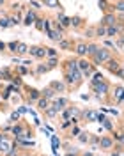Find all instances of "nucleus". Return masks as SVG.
Here are the masks:
<instances>
[{"label": "nucleus", "mask_w": 124, "mask_h": 156, "mask_svg": "<svg viewBox=\"0 0 124 156\" xmlns=\"http://www.w3.org/2000/svg\"><path fill=\"white\" fill-rule=\"evenodd\" d=\"M92 92H94V98L96 99H99V101H106L105 98H108L110 94H112V83L108 82V80H101L99 83H96V85H92Z\"/></svg>", "instance_id": "1"}, {"label": "nucleus", "mask_w": 124, "mask_h": 156, "mask_svg": "<svg viewBox=\"0 0 124 156\" xmlns=\"http://www.w3.org/2000/svg\"><path fill=\"white\" fill-rule=\"evenodd\" d=\"M82 131H83V129H82V126H80V124H73V126H71V131H69V135L76 138V136L80 135Z\"/></svg>", "instance_id": "36"}, {"label": "nucleus", "mask_w": 124, "mask_h": 156, "mask_svg": "<svg viewBox=\"0 0 124 156\" xmlns=\"http://www.w3.org/2000/svg\"><path fill=\"white\" fill-rule=\"evenodd\" d=\"M105 46H106V48L112 50V48L115 46V41H112V39H106V41H105Z\"/></svg>", "instance_id": "49"}, {"label": "nucleus", "mask_w": 124, "mask_h": 156, "mask_svg": "<svg viewBox=\"0 0 124 156\" xmlns=\"http://www.w3.org/2000/svg\"><path fill=\"white\" fill-rule=\"evenodd\" d=\"M48 85L53 89L57 94H64V92H67V87H66V83H64L62 80H53V82H50Z\"/></svg>", "instance_id": "16"}, {"label": "nucleus", "mask_w": 124, "mask_h": 156, "mask_svg": "<svg viewBox=\"0 0 124 156\" xmlns=\"http://www.w3.org/2000/svg\"><path fill=\"white\" fill-rule=\"evenodd\" d=\"M5 2H7V0H0V5H4V4H5Z\"/></svg>", "instance_id": "54"}, {"label": "nucleus", "mask_w": 124, "mask_h": 156, "mask_svg": "<svg viewBox=\"0 0 124 156\" xmlns=\"http://www.w3.org/2000/svg\"><path fill=\"white\" fill-rule=\"evenodd\" d=\"M0 27H2V29H9V21H7V18H0Z\"/></svg>", "instance_id": "47"}, {"label": "nucleus", "mask_w": 124, "mask_h": 156, "mask_svg": "<svg viewBox=\"0 0 124 156\" xmlns=\"http://www.w3.org/2000/svg\"><path fill=\"white\" fill-rule=\"evenodd\" d=\"M83 36H85V39L96 37V27H85L83 29Z\"/></svg>", "instance_id": "34"}, {"label": "nucleus", "mask_w": 124, "mask_h": 156, "mask_svg": "<svg viewBox=\"0 0 124 156\" xmlns=\"http://www.w3.org/2000/svg\"><path fill=\"white\" fill-rule=\"evenodd\" d=\"M115 23H117V14L115 12H105L103 20L99 21V25H103V27H112Z\"/></svg>", "instance_id": "13"}, {"label": "nucleus", "mask_w": 124, "mask_h": 156, "mask_svg": "<svg viewBox=\"0 0 124 156\" xmlns=\"http://www.w3.org/2000/svg\"><path fill=\"white\" fill-rule=\"evenodd\" d=\"M110 96H112V99H114V103L121 105V99H122V96H124V87L122 85H114Z\"/></svg>", "instance_id": "15"}, {"label": "nucleus", "mask_w": 124, "mask_h": 156, "mask_svg": "<svg viewBox=\"0 0 124 156\" xmlns=\"http://www.w3.org/2000/svg\"><path fill=\"white\" fill-rule=\"evenodd\" d=\"M51 147H53V153L57 154V149L60 147V140H58V136H51Z\"/></svg>", "instance_id": "40"}, {"label": "nucleus", "mask_w": 124, "mask_h": 156, "mask_svg": "<svg viewBox=\"0 0 124 156\" xmlns=\"http://www.w3.org/2000/svg\"><path fill=\"white\" fill-rule=\"evenodd\" d=\"M60 68H62V71H67V73L78 71V57H67L66 60H62Z\"/></svg>", "instance_id": "8"}, {"label": "nucleus", "mask_w": 124, "mask_h": 156, "mask_svg": "<svg viewBox=\"0 0 124 156\" xmlns=\"http://www.w3.org/2000/svg\"><path fill=\"white\" fill-rule=\"evenodd\" d=\"M29 69H30V68L23 66V64H18V66H16V71H18L19 76H23V75H29Z\"/></svg>", "instance_id": "39"}, {"label": "nucleus", "mask_w": 124, "mask_h": 156, "mask_svg": "<svg viewBox=\"0 0 124 156\" xmlns=\"http://www.w3.org/2000/svg\"><path fill=\"white\" fill-rule=\"evenodd\" d=\"M16 48H18V41H9L7 43V50L11 53H16Z\"/></svg>", "instance_id": "43"}, {"label": "nucleus", "mask_w": 124, "mask_h": 156, "mask_svg": "<svg viewBox=\"0 0 124 156\" xmlns=\"http://www.w3.org/2000/svg\"><path fill=\"white\" fill-rule=\"evenodd\" d=\"M121 105H124V96H122V99H121Z\"/></svg>", "instance_id": "55"}, {"label": "nucleus", "mask_w": 124, "mask_h": 156, "mask_svg": "<svg viewBox=\"0 0 124 156\" xmlns=\"http://www.w3.org/2000/svg\"><path fill=\"white\" fill-rule=\"evenodd\" d=\"M29 53V44H25V43H21L18 41V48H16V55L18 57H23V55H27Z\"/></svg>", "instance_id": "27"}, {"label": "nucleus", "mask_w": 124, "mask_h": 156, "mask_svg": "<svg viewBox=\"0 0 124 156\" xmlns=\"http://www.w3.org/2000/svg\"><path fill=\"white\" fill-rule=\"evenodd\" d=\"M43 5H46V7H50V9H57V11H62L64 7H62V4L58 2V0H39Z\"/></svg>", "instance_id": "22"}, {"label": "nucleus", "mask_w": 124, "mask_h": 156, "mask_svg": "<svg viewBox=\"0 0 124 156\" xmlns=\"http://www.w3.org/2000/svg\"><path fill=\"white\" fill-rule=\"evenodd\" d=\"M121 156H124V149H122V151H121Z\"/></svg>", "instance_id": "57"}, {"label": "nucleus", "mask_w": 124, "mask_h": 156, "mask_svg": "<svg viewBox=\"0 0 124 156\" xmlns=\"http://www.w3.org/2000/svg\"><path fill=\"white\" fill-rule=\"evenodd\" d=\"M71 27L75 30H83L87 27V20L83 18V16L75 14V16H71Z\"/></svg>", "instance_id": "11"}, {"label": "nucleus", "mask_w": 124, "mask_h": 156, "mask_svg": "<svg viewBox=\"0 0 124 156\" xmlns=\"http://www.w3.org/2000/svg\"><path fill=\"white\" fill-rule=\"evenodd\" d=\"M34 27H36V30L43 32V30H44V18H43V16H37L36 21H34Z\"/></svg>", "instance_id": "35"}, {"label": "nucleus", "mask_w": 124, "mask_h": 156, "mask_svg": "<svg viewBox=\"0 0 124 156\" xmlns=\"http://www.w3.org/2000/svg\"><path fill=\"white\" fill-rule=\"evenodd\" d=\"M55 96H57V92L50 87V85H46V87L41 90V98H44V99H48V101H53Z\"/></svg>", "instance_id": "20"}, {"label": "nucleus", "mask_w": 124, "mask_h": 156, "mask_svg": "<svg viewBox=\"0 0 124 156\" xmlns=\"http://www.w3.org/2000/svg\"><path fill=\"white\" fill-rule=\"evenodd\" d=\"M114 41H115V46H119V48H122V46H124V32L121 34V36H119V37H115Z\"/></svg>", "instance_id": "44"}, {"label": "nucleus", "mask_w": 124, "mask_h": 156, "mask_svg": "<svg viewBox=\"0 0 124 156\" xmlns=\"http://www.w3.org/2000/svg\"><path fill=\"white\" fill-rule=\"evenodd\" d=\"M18 112H19V115H25V114H27V108H25L23 105H21V107L18 108Z\"/></svg>", "instance_id": "51"}, {"label": "nucleus", "mask_w": 124, "mask_h": 156, "mask_svg": "<svg viewBox=\"0 0 124 156\" xmlns=\"http://www.w3.org/2000/svg\"><path fill=\"white\" fill-rule=\"evenodd\" d=\"M97 48H99V44H97V43H87V57L90 58L96 51H97Z\"/></svg>", "instance_id": "31"}, {"label": "nucleus", "mask_w": 124, "mask_h": 156, "mask_svg": "<svg viewBox=\"0 0 124 156\" xmlns=\"http://www.w3.org/2000/svg\"><path fill=\"white\" fill-rule=\"evenodd\" d=\"M55 20H57V21H58V23H60V25H62L66 30L71 27V16H66L62 11H58V14H57V18H55Z\"/></svg>", "instance_id": "18"}, {"label": "nucleus", "mask_w": 124, "mask_h": 156, "mask_svg": "<svg viewBox=\"0 0 124 156\" xmlns=\"http://www.w3.org/2000/svg\"><path fill=\"white\" fill-rule=\"evenodd\" d=\"M103 68H105L106 71H108V73L115 75V71H117V69L122 68V60H121V57H119V55L115 53V55H112V57L108 58L105 64H103Z\"/></svg>", "instance_id": "5"}, {"label": "nucleus", "mask_w": 124, "mask_h": 156, "mask_svg": "<svg viewBox=\"0 0 124 156\" xmlns=\"http://www.w3.org/2000/svg\"><path fill=\"white\" fill-rule=\"evenodd\" d=\"M2 101H4V99H2V96H0V107H2Z\"/></svg>", "instance_id": "56"}, {"label": "nucleus", "mask_w": 124, "mask_h": 156, "mask_svg": "<svg viewBox=\"0 0 124 156\" xmlns=\"http://www.w3.org/2000/svg\"><path fill=\"white\" fill-rule=\"evenodd\" d=\"M12 78H14V75H12V71H11V68H0V80H5V82H12Z\"/></svg>", "instance_id": "23"}, {"label": "nucleus", "mask_w": 124, "mask_h": 156, "mask_svg": "<svg viewBox=\"0 0 124 156\" xmlns=\"http://www.w3.org/2000/svg\"><path fill=\"white\" fill-rule=\"evenodd\" d=\"M73 51H75V55H76L78 58L87 57V43L85 41H75V48H73Z\"/></svg>", "instance_id": "12"}, {"label": "nucleus", "mask_w": 124, "mask_h": 156, "mask_svg": "<svg viewBox=\"0 0 124 156\" xmlns=\"http://www.w3.org/2000/svg\"><path fill=\"white\" fill-rule=\"evenodd\" d=\"M71 126H73L71 119H69V121H62V122H60V129H67V128H71Z\"/></svg>", "instance_id": "46"}, {"label": "nucleus", "mask_w": 124, "mask_h": 156, "mask_svg": "<svg viewBox=\"0 0 124 156\" xmlns=\"http://www.w3.org/2000/svg\"><path fill=\"white\" fill-rule=\"evenodd\" d=\"M29 5H32V9H34V11L43 9V4H41L39 0H29Z\"/></svg>", "instance_id": "41"}, {"label": "nucleus", "mask_w": 124, "mask_h": 156, "mask_svg": "<svg viewBox=\"0 0 124 156\" xmlns=\"http://www.w3.org/2000/svg\"><path fill=\"white\" fill-rule=\"evenodd\" d=\"M44 62H46V66L50 69H55L57 66H60V58L58 57H48V58H44Z\"/></svg>", "instance_id": "28"}, {"label": "nucleus", "mask_w": 124, "mask_h": 156, "mask_svg": "<svg viewBox=\"0 0 124 156\" xmlns=\"http://www.w3.org/2000/svg\"><path fill=\"white\" fill-rule=\"evenodd\" d=\"M101 80H105V76H103L99 71H94V73H92V76H90V82H89V85L92 87V85H96V83H99Z\"/></svg>", "instance_id": "29"}, {"label": "nucleus", "mask_w": 124, "mask_h": 156, "mask_svg": "<svg viewBox=\"0 0 124 156\" xmlns=\"http://www.w3.org/2000/svg\"><path fill=\"white\" fill-rule=\"evenodd\" d=\"M36 18H37V12L30 7V9L25 12V16H23V20H21V23H23V25H27V27H30V25H34Z\"/></svg>", "instance_id": "14"}, {"label": "nucleus", "mask_w": 124, "mask_h": 156, "mask_svg": "<svg viewBox=\"0 0 124 156\" xmlns=\"http://www.w3.org/2000/svg\"><path fill=\"white\" fill-rule=\"evenodd\" d=\"M115 76H119L121 80H124V66L121 69H117V71H115Z\"/></svg>", "instance_id": "48"}, {"label": "nucleus", "mask_w": 124, "mask_h": 156, "mask_svg": "<svg viewBox=\"0 0 124 156\" xmlns=\"http://www.w3.org/2000/svg\"><path fill=\"white\" fill-rule=\"evenodd\" d=\"M21 153H23V149H21L18 144H14V146L11 147L7 153H4L2 156H21Z\"/></svg>", "instance_id": "26"}, {"label": "nucleus", "mask_w": 124, "mask_h": 156, "mask_svg": "<svg viewBox=\"0 0 124 156\" xmlns=\"http://www.w3.org/2000/svg\"><path fill=\"white\" fill-rule=\"evenodd\" d=\"M78 71L82 73V76H83V80H85V78L92 76V73L96 71V66L89 60V58L80 57V58H78Z\"/></svg>", "instance_id": "4"}, {"label": "nucleus", "mask_w": 124, "mask_h": 156, "mask_svg": "<svg viewBox=\"0 0 124 156\" xmlns=\"http://www.w3.org/2000/svg\"><path fill=\"white\" fill-rule=\"evenodd\" d=\"M58 114H60V110H58V108H55L51 103H50V107H48L44 112H43V115L46 117V119H57Z\"/></svg>", "instance_id": "21"}, {"label": "nucleus", "mask_w": 124, "mask_h": 156, "mask_svg": "<svg viewBox=\"0 0 124 156\" xmlns=\"http://www.w3.org/2000/svg\"><path fill=\"white\" fill-rule=\"evenodd\" d=\"M76 138H78V142H80V144H85V146H87V144H89V138H90V133H89V131H82Z\"/></svg>", "instance_id": "32"}, {"label": "nucleus", "mask_w": 124, "mask_h": 156, "mask_svg": "<svg viewBox=\"0 0 124 156\" xmlns=\"http://www.w3.org/2000/svg\"><path fill=\"white\" fill-rule=\"evenodd\" d=\"M121 50H122V51H124V46H122V48H121Z\"/></svg>", "instance_id": "58"}, {"label": "nucleus", "mask_w": 124, "mask_h": 156, "mask_svg": "<svg viewBox=\"0 0 124 156\" xmlns=\"http://www.w3.org/2000/svg\"><path fill=\"white\" fill-rule=\"evenodd\" d=\"M46 34H48V37L51 39L53 43H58V41H62V39H64V36H66L64 32H58V30H50V32H46Z\"/></svg>", "instance_id": "25"}, {"label": "nucleus", "mask_w": 124, "mask_h": 156, "mask_svg": "<svg viewBox=\"0 0 124 156\" xmlns=\"http://www.w3.org/2000/svg\"><path fill=\"white\" fill-rule=\"evenodd\" d=\"M29 55L36 60H44L46 58V46H43V44L29 46Z\"/></svg>", "instance_id": "7"}, {"label": "nucleus", "mask_w": 124, "mask_h": 156, "mask_svg": "<svg viewBox=\"0 0 124 156\" xmlns=\"http://www.w3.org/2000/svg\"><path fill=\"white\" fill-rule=\"evenodd\" d=\"M23 96L25 99L29 101V105H36V101H37L39 98H41V90L36 87H29V85H23Z\"/></svg>", "instance_id": "6"}, {"label": "nucleus", "mask_w": 124, "mask_h": 156, "mask_svg": "<svg viewBox=\"0 0 124 156\" xmlns=\"http://www.w3.org/2000/svg\"><path fill=\"white\" fill-rule=\"evenodd\" d=\"M101 124L105 126V129H106V131H108V133H112V131H114V129H115V128H114V122H112L110 119H105V121H103Z\"/></svg>", "instance_id": "38"}, {"label": "nucleus", "mask_w": 124, "mask_h": 156, "mask_svg": "<svg viewBox=\"0 0 124 156\" xmlns=\"http://www.w3.org/2000/svg\"><path fill=\"white\" fill-rule=\"evenodd\" d=\"M5 50H7V43L0 41V51H5Z\"/></svg>", "instance_id": "50"}, {"label": "nucleus", "mask_w": 124, "mask_h": 156, "mask_svg": "<svg viewBox=\"0 0 124 156\" xmlns=\"http://www.w3.org/2000/svg\"><path fill=\"white\" fill-rule=\"evenodd\" d=\"M94 156H97V154H94Z\"/></svg>", "instance_id": "60"}, {"label": "nucleus", "mask_w": 124, "mask_h": 156, "mask_svg": "<svg viewBox=\"0 0 124 156\" xmlns=\"http://www.w3.org/2000/svg\"><path fill=\"white\" fill-rule=\"evenodd\" d=\"M25 126H27V122H25V121H18V122H14V124L11 126V135H12V136H19Z\"/></svg>", "instance_id": "17"}, {"label": "nucleus", "mask_w": 124, "mask_h": 156, "mask_svg": "<svg viewBox=\"0 0 124 156\" xmlns=\"http://www.w3.org/2000/svg\"><path fill=\"white\" fill-rule=\"evenodd\" d=\"M114 9H115V14H124V0H115Z\"/></svg>", "instance_id": "33"}, {"label": "nucleus", "mask_w": 124, "mask_h": 156, "mask_svg": "<svg viewBox=\"0 0 124 156\" xmlns=\"http://www.w3.org/2000/svg\"><path fill=\"white\" fill-rule=\"evenodd\" d=\"M96 37H106V27L97 25L96 27Z\"/></svg>", "instance_id": "37"}, {"label": "nucleus", "mask_w": 124, "mask_h": 156, "mask_svg": "<svg viewBox=\"0 0 124 156\" xmlns=\"http://www.w3.org/2000/svg\"><path fill=\"white\" fill-rule=\"evenodd\" d=\"M115 147V142L112 135H103L99 136V149H103V151H112Z\"/></svg>", "instance_id": "9"}, {"label": "nucleus", "mask_w": 124, "mask_h": 156, "mask_svg": "<svg viewBox=\"0 0 124 156\" xmlns=\"http://www.w3.org/2000/svg\"><path fill=\"white\" fill-rule=\"evenodd\" d=\"M19 121V112L16 110V112H11V115H9V122L11 124H14V122H18Z\"/></svg>", "instance_id": "42"}, {"label": "nucleus", "mask_w": 124, "mask_h": 156, "mask_svg": "<svg viewBox=\"0 0 124 156\" xmlns=\"http://www.w3.org/2000/svg\"><path fill=\"white\" fill-rule=\"evenodd\" d=\"M0 154H2V149H0Z\"/></svg>", "instance_id": "59"}, {"label": "nucleus", "mask_w": 124, "mask_h": 156, "mask_svg": "<svg viewBox=\"0 0 124 156\" xmlns=\"http://www.w3.org/2000/svg\"><path fill=\"white\" fill-rule=\"evenodd\" d=\"M48 71H51V69L46 66V62L44 60H41V64H36V69H34V75L36 76H41V75H44Z\"/></svg>", "instance_id": "24"}, {"label": "nucleus", "mask_w": 124, "mask_h": 156, "mask_svg": "<svg viewBox=\"0 0 124 156\" xmlns=\"http://www.w3.org/2000/svg\"><path fill=\"white\" fill-rule=\"evenodd\" d=\"M36 107H37L39 112H44V110L50 107V101H48V99H44V98H39L37 101H36Z\"/></svg>", "instance_id": "30"}, {"label": "nucleus", "mask_w": 124, "mask_h": 156, "mask_svg": "<svg viewBox=\"0 0 124 156\" xmlns=\"http://www.w3.org/2000/svg\"><path fill=\"white\" fill-rule=\"evenodd\" d=\"M7 135H9V133H4V131H0V142H2V140H4Z\"/></svg>", "instance_id": "53"}, {"label": "nucleus", "mask_w": 124, "mask_h": 156, "mask_svg": "<svg viewBox=\"0 0 124 156\" xmlns=\"http://www.w3.org/2000/svg\"><path fill=\"white\" fill-rule=\"evenodd\" d=\"M57 44H58V48H60V50H66V51H69V50L75 48V41H73V39H69V37H64L62 41H58Z\"/></svg>", "instance_id": "19"}, {"label": "nucleus", "mask_w": 124, "mask_h": 156, "mask_svg": "<svg viewBox=\"0 0 124 156\" xmlns=\"http://www.w3.org/2000/svg\"><path fill=\"white\" fill-rule=\"evenodd\" d=\"M112 55H115L114 50L106 48V46H99V48H97V51H96V53L89 58V60H90L94 66H103V64H105V62L112 57Z\"/></svg>", "instance_id": "2"}, {"label": "nucleus", "mask_w": 124, "mask_h": 156, "mask_svg": "<svg viewBox=\"0 0 124 156\" xmlns=\"http://www.w3.org/2000/svg\"><path fill=\"white\" fill-rule=\"evenodd\" d=\"M80 156H94V153L92 151H85V153H82Z\"/></svg>", "instance_id": "52"}, {"label": "nucleus", "mask_w": 124, "mask_h": 156, "mask_svg": "<svg viewBox=\"0 0 124 156\" xmlns=\"http://www.w3.org/2000/svg\"><path fill=\"white\" fill-rule=\"evenodd\" d=\"M51 105L55 108H58L60 112L64 110V108H67L69 105H71V101H69V98H66V96H55V99L53 101H50Z\"/></svg>", "instance_id": "10"}, {"label": "nucleus", "mask_w": 124, "mask_h": 156, "mask_svg": "<svg viewBox=\"0 0 124 156\" xmlns=\"http://www.w3.org/2000/svg\"><path fill=\"white\" fill-rule=\"evenodd\" d=\"M48 57H58L57 50H55V48H48V46H46V58Z\"/></svg>", "instance_id": "45"}, {"label": "nucleus", "mask_w": 124, "mask_h": 156, "mask_svg": "<svg viewBox=\"0 0 124 156\" xmlns=\"http://www.w3.org/2000/svg\"><path fill=\"white\" fill-rule=\"evenodd\" d=\"M0 7H2V5H0Z\"/></svg>", "instance_id": "61"}, {"label": "nucleus", "mask_w": 124, "mask_h": 156, "mask_svg": "<svg viewBox=\"0 0 124 156\" xmlns=\"http://www.w3.org/2000/svg\"><path fill=\"white\" fill-rule=\"evenodd\" d=\"M106 117L99 112V110H96V108H85V110H82V121H85V122H103Z\"/></svg>", "instance_id": "3"}]
</instances>
